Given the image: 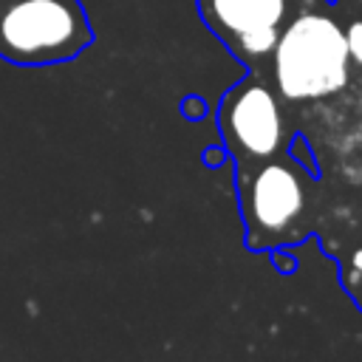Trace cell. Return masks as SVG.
I'll use <instances>...</instances> for the list:
<instances>
[{
	"label": "cell",
	"mask_w": 362,
	"mask_h": 362,
	"mask_svg": "<svg viewBox=\"0 0 362 362\" xmlns=\"http://www.w3.org/2000/svg\"><path fill=\"white\" fill-rule=\"evenodd\" d=\"M218 124L238 167L260 164L280 150L283 141L280 102L274 90L255 74H249L240 85H235L223 96Z\"/></svg>",
	"instance_id": "cell-3"
},
{
	"label": "cell",
	"mask_w": 362,
	"mask_h": 362,
	"mask_svg": "<svg viewBox=\"0 0 362 362\" xmlns=\"http://www.w3.org/2000/svg\"><path fill=\"white\" fill-rule=\"evenodd\" d=\"M359 3H362V0H359Z\"/></svg>",
	"instance_id": "cell-8"
},
{
	"label": "cell",
	"mask_w": 362,
	"mask_h": 362,
	"mask_svg": "<svg viewBox=\"0 0 362 362\" xmlns=\"http://www.w3.org/2000/svg\"><path fill=\"white\" fill-rule=\"evenodd\" d=\"M351 266H354V272L362 277V249H356V252H354V257H351Z\"/></svg>",
	"instance_id": "cell-7"
},
{
	"label": "cell",
	"mask_w": 362,
	"mask_h": 362,
	"mask_svg": "<svg viewBox=\"0 0 362 362\" xmlns=\"http://www.w3.org/2000/svg\"><path fill=\"white\" fill-rule=\"evenodd\" d=\"M240 187V206L249 226V246L260 249L274 243L305 206L300 175L283 161H260L252 170H235Z\"/></svg>",
	"instance_id": "cell-4"
},
{
	"label": "cell",
	"mask_w": 362,
	"mask_h": 362,
	"mask_svg": "<svg viewBox=\"0 0 362 362\" xmlns=\"http://www.w3.org/2000/svg\"><path fill=\"white\" fill-rule=\"evenodd\" d=\"M93 42L79 0H0V57L14 65H54Z\"/></svg>",
	"instance_id": "cell-2"
},
{
	"label": "cell",
	"mask_w": 362,
	"mask_h": 362,
	"mask_svg": "<svg viewBox=\"0 0 362 362\" xmlns=\"http://www.w3.org/2000/svg\"><path fill=\"white\" fill-rule=\"evenodd\" d=\"M345 28L325 14H300L280 28L272 51L277 90L291 102H308L337 93L348 82Z\"/></svg>",
	"instance_id": "cell-1"
},
{
	"label": "cell",
	"mask_w": 362,
	"mask_h": 362,
	"mask_svg": "<svg viewBox=\"0 0 362 362\" xmlns=\"http://www.w3.org/2000/svg\"><path fill=\"white\" fill-rule=\"evenodd\" d=\"M345 40H348V54L356 65H362V20L351 23L345 28Z\"/></svg>",
	"instance_id": "cell-6"
},
{
	"label": "cell",
	"mask_w": 362,
	"mask_h": 362,
	"mask_svg": "<svg viewBox=\"0 0 362 362\" xmlns=\"http://www.w3.org/2000/svg\"><path fill=\"white\" fill-rule=\"evenodd\" d=\"M198 11L232 51L249 31L283 28L288 6L286 0H198Z\"/></svg>",
	"instance_id": "cell-5"
}]
</instances>
